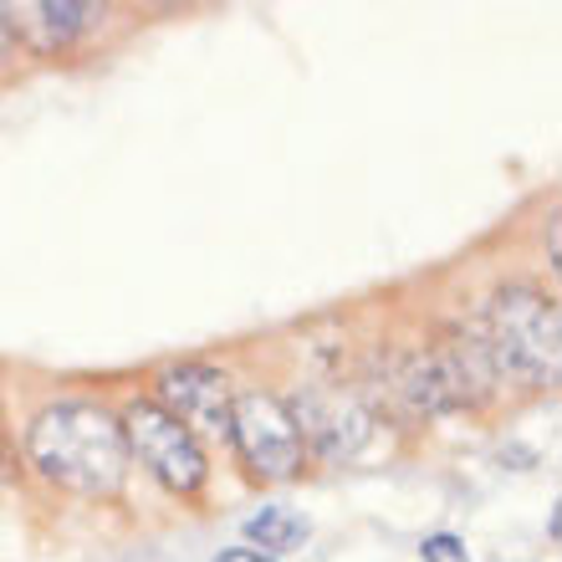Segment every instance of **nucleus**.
Returning <instances> with one entry per match:
<instances>
[{"label": "nucleus", "mask_w": 562, "mask_h": 562, "mask_svg": "<svg viewBox=\"0 0 562 562\" xmlns=\"http://www.w3.org/2000/svg\"><path fill=\"white\" fill-rule=\"evenodd\" d=\"M31 456L46 481L77 496H113L128 475V440L98 404H57L31 425Z\"/></svg>", "instance_id": "1"}, {"label": "nucleus", "mask_w": 562, "mask_h": 562, "mask_svg": "<svg viewBox=\"0 0 562 562\" xmlns=\"http://www.w3.org/2000/svg\"><path fill=\"white\" fill-rule=\"evenodd\" d=\"M558 307L548 296L537 292H502L491 302V338H486V353H491V369L502 373H517L527 384H552L558 379Z\"/></svg>", "instance_id": "2"}, {"label": "nucleus", "mask_w": 562, "mask_h": 562, "mask_svg": "<svg viewBox=\"0 0 562 562\" xmlns=\"http://www.w3.org/2000/svg\"><path fill=\"white\" fill-rule=\"evenodd\" d=\"M123 440H128V456H138L148 471L159 475L169 491L190 496L205 481V450L184 425L164 415L159 404H134L128 419H123Z\"/></svg>", "instance_id": "3"}, {"label": "nucleus", "mask_w": 562, "mask_h": 562, "mask_svg": "<svg viewBox=\"0 0 562 562\" xmlns=\"http://www.w3.org/2000/svg\"><path fill=\"white\" fill-rule=\"evenodd\" d=\"M231 440L251 460V471L267 481H281L302 465V435L292 425V409L271 394H240L231 404Z\"/></svg>", "instance_id": "4"}, {"label": "nucleus", "mask_w": 562, "mask_h": 562, "mask_svg": "<svg viewBox=\"0 0 562 562\" xmlns=\"http://www.w3.org/2000/svg\"><path fill=\"white\" fill-rule=\"evenodd\" d=\"M159 394H164V415L184 425L190 435H215L225 440L231 435V384H225V373L215 369H200V363H184V369H169L159 379Z\"/></svg>", "instance_id": "5"}, {"label": "nucleus", "mask_w": 562, "mask_h": 562, "mask_svg": "<svg viewBox=\"0 0 562 562\" xmlns=\"http://www.w3.org/2000/svg\"><path fill=\"white\" fill-rule=\"evenodd\" d=\"M292 425L307 429L323 456L342 460V456H353L358 445L369 440L373 419H369V409H363L353 394H342V389H333V394H327V389H312L307 400L296 404ZM302 429H296V435H302Z\"/></svg>", "instance_id": "6"}, {"label": "nucleus", "mask_w": 562, "mask_h": 562, "mask_svg": "<svg viewBox=\"0 0 562 562\" xmlns=\"http://www.w3.org/2000/svg\"><path fill=\"white\" fill-rule=\"evenodd\" d=\"M92 21V5H77V0H42V5H26L21 11V31L36 52H57L77 36V31Z\"/></svg>", "instance_id": "7"}, {"label": "nucleus", "mask_w": 562, "mask_h": 562, "mask_svg": "<svg viewBox=\"0 0 562 562\" xmlns=\"http://www.w3.org/2000/svg\"><path fill=\"white\" fill-rule=\"evenodd\" d=\"M246 537L261 548V558H267V552H292L307 542V521L296 517L292 506H261V512L246 521Z\"/></svg>", "instance_id": "8"}, {"label": "nucleus", "mask_w": 562, "mask_h": 562, "mask_svg": "<svg viewBox=\"0 0 562 562\" xmlns=\"http://www.w3.org/2000/svg\"><path fill=\"white\" fill-rule=\"evenodd\" d=\"M419 558H425V562H471V558H465V548L456 542V537H425V548H419Z\"/></svg>", "instance_id": "9"}, {"label": "nucleus", "mask_w": 562, "mask_h": 562, "mask_svg": "<svg viewBox=\"0 0 562 562\" xmlns=\"http://www.w3.org/2000/svg\"><path fill=\"white\" fill-rule=\"evenodd\" d=\"M215 562H271V558H261L256 548H231V552H221Z\"/></svg>", "instance_id": "10"}, {"label": "nucleus", "mask_w": 562, "mask_h": 562, "mask_svg": "<svg viewBox=\"0 0 562 562\" xmlns=\"http://www.w3.org/2000/svg\"><path fill=\"white\" fill-rule=\"evenodd\" d=\"M11 15H5V11H0V57H5V46H11Z\"/></svg>", "instance_id": "11"}]
</instances>
